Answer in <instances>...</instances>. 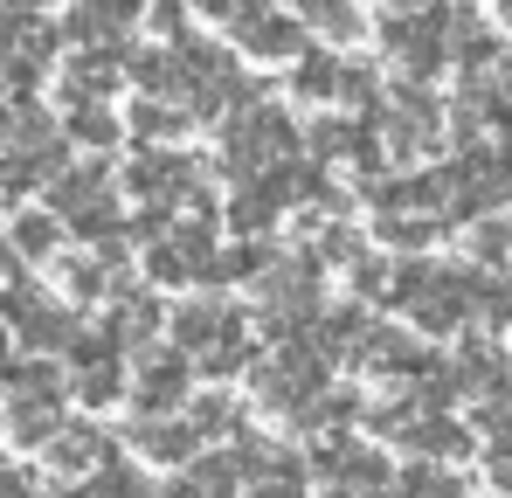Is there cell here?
<instances>
[{"mask_svg": "<svg viewBox=\"0 0 512 498\" xmlns=\"http://www.w3.org/2000/svg\"><path fill=\"white\" fill-rule=\"evenodd\" d=\"M7 436H14V443H49V436H56V402H42V395H14V409H7Z\"/></svg>", "mask_w": 512, "mask_h": 498, "instance_id": "cell-1", "label": "cell"}, {"mask_svg": "<svg viewBox=\"0 0 512 498\" xmlns=\"http://www.w3.org/2000/svg\"><path fill=\"white\" fill-rule=\"evenodd\" d=\"M97 450H104V436H97V429H70V436H56V450H49V457H56L63 471H84Z\"/></svg>", "mask_w": 512, "mask_h": 498, "instance_id": "cell-2", "label": "cell"}, {"mask_svg": "<svg viewBox=\"0 0 512 498\" xmlns=\"http://www.w3.org/2000/svg\"><path fill=\"white\" fill-rule=\"evenodd\" d=\"M49 243H56V222H49V215H21V222H14V249H21V256H42Z\"/></svg>", "mask_w": 512, "mask_h": 498, "instance_id": "cell-3", "label": "cell"}, {"mask_svg": "<svg viewBox=\"0 0 512 498\" xmlns=\"http://www.w3.org/2000/svg\"><path fill=\"white\" fill-rule=\"evenodd\" d=\"M139 395H146V402H153V409H160V402H167V395H180V360H153V367H146V388H139Z\"/></svg>", "mask_w": 512, "mask_h": 498, "instance_id": "cell-4", "label": "cell"}, {"mask_svg": "<svg viewBox=\"0 0 512 498\" xmlns=\"http://www.w3.org/2000/svg\"><path fill=\"white\" fill-rule=\"evenodd\" d=\"M77 139H111V118L104 111H77Z\"/></svg>", "mask_w": 512, "mask_h": 498, "instance_id": "cell-5", "label": "cell"}, {"mask_svg": "<svg viewBox=\"0 0 512 498\" xmlns=\"http://www.w3.org/2000/svg\"><path fill=\"white\" fill-rule=\"evenodd\" d=\"M7 270H14V249H0V277H7Z\"/></svg>", "mask_w": 512, "mask_h": 498, "instance_id": "cell-6", "label": "cell"}, {"mask_svg": "<svg viewBox=\"0 0 512 498\" xmlns=\"http://www.w3.org/2000/svg\"><path fill=\"white\" fill-rule=\"evenodd\" d=\"M7 125H14V118H7V111H0V132H7Z\"/></svg>", "mask_w": 512, "mask_h": 498, "instance_id": "cell-7", "label": "cell"}]
</instances>
